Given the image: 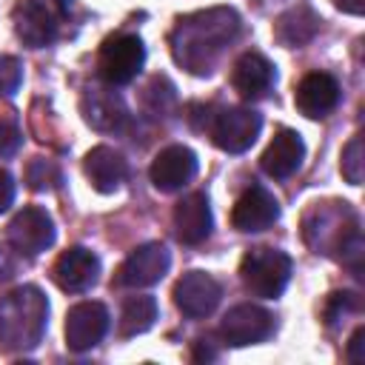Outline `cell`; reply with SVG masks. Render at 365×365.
Masks as SVG:
<instances>
[{"mask_svg": "<svg viewBox=\"0 0 365 365\" xmlns=\"http://www.w3.org/2000/svg\"><path fill=\"white\" fill-rule=\"evenodd\" d=\"M242 20L231 6H211L191 14L177 17L168 46L177 66H182L188 74L205 77L220 63L222 51L240 37Z\"/></svg>", "mask_w": 365, "mask_h": 365, "instance_id": "1", "label": "cell"}, {"mask_svg": "<svg viewBox=\"0 0 365 365\" xmlns=\"http://www.w3.org/2000/svg\"><path fill=\"white\" fill-rule=\"evenodd\" d=\"M302 240L314 254L334 257L356 277L362 271V228L345 200H319L302 214Z\"/></svg>", "mask_w": 365, "mask_h": 365, "instance_id": "2", "label": "cell"}, {"mask_svg": "<svg viewBox=\"0 0 365 365\" xmlns=\"http://www.w3.org/2000/svg\"><path fill=\"white\" fill-rule=\"evenodd\" d=\"M48 299L37 285H20L0 297V345L9 351H31L46 331Z\"/></svg>", "mask_w": 365, "mask_h": 365, "instance_id": "3", "label": "cell"}, {"mask_svg": "<svg viewBox=\"0 0 365 365\" xmlns=\"http://www.w3.org/2000/svg\"><path fill=\"white\" fill-rule=\"evenodd\" d=\"M200 111H202L205 120L197 128L205 131L220 151L242 154L259 137L262 117L254 108H245V106H220V108L208 106V108H202L200 106Z\"/></svg>", "mask_w": 365, "mask_h": 365, "instance_id": "4", "label": "cell"}, {"mask_svg": "<svg viewBox=\"0 0 365 365\" xmlns=\"http://www.w3.org/2000/svg\"><path fill=\"white\" fill-rule=\"evenodd\" d=\"M240 279L248 294L274 299L285 291V285L291 279V257L277 248H268V245L248 248L240 262Z\"/></svg>", "mask_w": 365, "mask_h": 365, "instance_id": "5", "label": "cell"}, {"mask_svg": "<svg viewBox=\"0 0 365 365\" xmlns=\"http://www.w3.org/2000/svg\"><path fill=\"white\" fill-rule=\"evenodd\" d=\"M68 9L71 0H20L11 11L17 40L29 48H43L54 43Z\"/></svg>", "mask_w": 365, "mask_h": 365, "instance_id": "6", "label": "cell"}, {"mask_svg": "<svg viewBox=\"0 0 365 365\" xmlns=\"http://www.w3.org/2000/svg\"><path fill=\"white\" fill-rule=\"evenodd\" d=\"M145 63V46L137 34H111L103 40L97 51V74L106 86H125L131 83Z\"/></svg>", "mask_w": 365, "mask_h": 365, "instance_id": "7", "label": "cell"}, {"mask_svg": "<svg viewBox=\"0 0 365 365\" xmlns=\"http://www.w3.org/2000/svg\"><path fill=\"white\" fill-rule=\"evenodd\" d=\"M168 265H171V254L163 242H143L120 262L114 274V285L117 288H148L168 274Z\"/></svg>", "mask_w": 365, "mask_h": 365, "instance_id": "8", "label": "cell"}, {"mask_svg": "<svg viewBox=\"0 0 365 365\" xmlns=\"http://www.w3.org/2000/svg\"><path fill=\"white\" fill-rule=\"evenodd\" d=\"M271 334H274V314L254 302L234 305L220 322V336L225 339V345L234 348L265 342Z\"/></svg>", "mask_w": 365, "mask_h": 365, "instance_id": "9", "label": "cell"}, {"mask_svg": "<svg viewBox=\"0 0 365 365\" xmlns=\"http://www.w3.org/2000/svg\"><path fill=\"white\" fill-rule=\"evenodd\" d=\"M6 234H9L11 248L26 257H37L54 245V222H51L48 211L40 205H26L23 211H17L11 217Z\"/></svg>", "mask_w": 365, "mask_h": 365, "instance_id": "10", "label": "cell"}, {"mask_svg": "<svg viewBox=\"0 0 365 365\" xmlns=\"http://www.w3.org/2000/svg\"><path fill=\"white\" fill-rule=\"evenodd\" d=\"M108 331V308L103 302L86 299L68 308L66 314V345L74 354L91 351L94 345L103 342Z\"/></svg>", "mask_w": 365, "mask_h": 365, "instance_id": "11", "label": "cell"}, {"mask_svg": "<svg viewBox=\"0 0 365 365\" xmlns=\"http://www.w3.org/2000/svg\"><path fill=\"white\" fill-rule=\"evenodd\" d=\"M80 114L86 125H91L100 134H120L128 125V108L120 94L111 88H86L80 97Z\"/></svg>", "mask_w": 365, "mask_h": 365, "instance_id": "12", "label": "cell"}, {"mask_svg": "<svg viewBox=\"0 0 365 365\" xmlns=\"http://www.w3.org/2000/svg\"><path fill=\"white\" fill-rule=\"evenodd\" d=\"M197 174V154L188 145H165L163 151H157V157L151 160L148 177L151 185L163 194L180 191L182 185H188Z\"/></svg>", "mask_w": 365, "mask_h": 365, "instance_id": "13", "label": "cell"}, {"mask_svg": "<svg viewBox=\"0 0 365 365\" xmlns=\"http://www.w3.org/2000/svg\"><path fill=\"white\" fill-rule=\"evenodd\" d=\"M97 277H100V259H97L94 251H88L83 245L66 248L54 259V265H51V279L66 294H83V291H88L97 282Z\"/></svg>", "mask_w": 365, "mask_h": 365, "instance_id": "14", "label": "cell"}, {"mask_svg": "<svg viewBox=\"0 0 365 365\" xmlns=\"http://www.w3.org/2000/svg\"><path fill=\"white\" fill-rule=\"evenodd\" d=\"M220 297H222L220 282L205 271H188L174 285V305L191 319H202L214 314V308L220 305Z\"/></svg>", "mask_w": 365, "mask_h": 365, "instance_id": "15", "label": "cell"}, {"mask_svg": "<svg viewBox=\"0 0 365 365\" xmlns=\"http://www.w3.org/2000/svg\"><path fill=\"white\" fill-rule=\"evenodd\" d=\"M279 217V202L277 197L262 188V185H248L234 208H231V225L242 234H254V231H265L268 225H274Z\"/></svg>", "mask_w": 365, "mask_h": 365, "instance_id": "16", "label": "cell"}, {"mask_svg": "<svg viewBox=\"0 0 365 365\" xmlns=\"http://www.w3.org/2000/svg\"><path fill=\"white\" fill-rule=\"evenodd\" d=\"M339 97H342L339 83H336V77L328 74V71H308V74L297 83V88H294V103H297V108H299L305 117H311V120L328 117V114L339 106Z\"/></svg>", "mask_w": 365, "mask_h": 365, "instance_id": "17", "label": "cell"}, {"mask_svg": "<svg viewBox=\"0 0 365 365\" xmlns=\"http://www.w3.org/2000/svg\"><path fill=\"white\" fill-rule=\"evenodd\" d=\"M171 220H174V234L182 245H200L211 237V228H214V217H211V205H208V197L202 191H191L185 194L174 211H171Z\"/></svg>", "mask_w": 365, "mask_h": 365, "instance_id": "18", "label": "cell"}, {"mask_svg": "<svg viewBox=\"0 0 365 365\" xmlns=\"http://www.w3.org/2000/svg\"><path fill=\"white\" fill-rule=\"evenodd\" d=\"M277 80L274 63L259 51H245L231 68V86L242 100H262Z\"/></svg>", "mask_w": 365, "mask_h": 365, "instance_id": "19", "label": "cell"}, {"mask_svg": "<svg viewBox=\"0 0 365 365\" xmlns=\"http://www.w3.org/2000/svg\"><path fill=\"white\" fill-rule=\"evenodd\" d=\"M305 160V143L294 128H279L274 134V140L268 143V148L259 157V168L274 177V180H285L291 177Z\"/></svg>", "mask_w": 365, "mask_h": 365, "instance_id": "20", "label": "cell"}, {"mask_svg": "<svg viewBox=\"0 0 365 365\" xmlns=\"http://www.w3.org/2000/svg\"><path fill=\"white\" fill-rule=\"evenodd\" d=\"M83 171H86V177H88V182H91L94 191L114 194L123 185L125 174H128V163L111 145H94L86 154V160H83Z\"/></svg>", "mask_w": 365, "mask_h": 365, "instance_id": "21", "label": "cell"}, {"mask_svg": "<svg viewBox=\"0 0 365 365\" xmlns=\"http://www.w3.org/2000/svg\"><path fill=\"white\" fill-rule=\"evenodd\" d=\"M319 23L322 20L311 6H294V9H288L285 14L277 17L274 37L288 48H299V46H305V43H311L317 37Z\"/></svg>", "mask_w": 365, "mask_h": 365, "instance_id": "22", "label": "cell"}, {"mask_svg": "<svg viewBox=\"0 0 365 365\" xmlns=\"http://www.w3.org/2000/svg\"><path fill=\"white\" fill-rule=\"evenodd\" d=\"M157 319V299L148 297V294H137V297H128L123 302V311H120V336H137V334H145Z\"/></svg>", "mask_w": 365, "mask_h": 365, "instance_id": "23", "label": "cell"}, {"mask_svg": "<svg viewBox=\"0 0 365 365\" xmlns=\"http://www.w3.org/2000/svg\"><path fill=\"white\" fill-rule=\"evenodd\" d=\"M174 86L163 77V74H154L148 80V86L143 88V106L151 117H165L171 108H174Z\"/></svg>", "mask_w": 365, "mask_h": 365, "instance_id": "24", "label": "cell"}, {"mask_svg": "<svg viewBox=\"0 0 365 365\" xmlns=\"http://www.w3.org/2000/svg\"><path fill=\"white\" fill-rule=\"evenodd\" d=\"M60 182H63V174H60V165L54 160H46V157L29 160L26 185L31 191H54V188H60Z\"/></svg>", "mask_w": 365, "mask_h": 365, "instance_id": "25", "label": "cell"}, {"mask_svg": "<svg viewBox=\"0 0 365 365\" xmlns=\"http://www.w3.org/2000/svg\"><path fill=\"white\" fill-rule=\"evenodd\" d=\"M359 311H362V299L354 291H334L325 297L322 319H325V325H336V322H345L351 314H359Z\"/></svg>", "mask_w": 365, "mask_h": 365, "instance_id": "26", "label": "cell"}, {"mask_svg": "<svg viewBox=\"0 0 365 365\" xmlns=\"http://www.w3.org/2000/svg\"><path fill=\"white\" fill-rule=\"evenodd\" d=\"M365 174V157H362V137L356 134L345 148H342V177L351 185H359Z\"/></svg>", "mask_w": 365, "mask_h": 365, "instance_id": "27", "label": "cell"}, {"mask_svg": "<svg viewBox=\"0 0 365 365\" xmlns=\"http://www.w3.org/2000/svg\"><path fill=\"white\" fill-rule=\"evenodd\" d=\"M23 83V66L11 54H0V97H11Z\"/></svg>", "mask_w": 365, "mask_h": 365, "instance_id": "28", "label": "cell"}, {"mask_svg": "<svg viewBox=\"0 0 365 365\" xmlns=\"http://www.w3.org/2000/svg\"><path fill=\"white\" fill-rule=\"evenodd\" d=\"M20 143H23V134L14 120V111H6L0 117V157H14Z\"/></svg>", "mask_w": 365, "mask_h": 365, "instance_id": "29", "label": "cell"}, {"mask_svg": "<svg viewBox=\"0 0 365 365\" xmlns=\"http://www.w3.org/2000/svg\"><path fill=\"white\" fill-rule=\"evenodd\" d=\"M345 356H348V362H354V365H362V362H365V328H362V325L351 334L348 348H345Z\"/></svg>", "mask_w": 365, "mask_h": 365, "instance_id": "30", "label": "cell"}, {"mask_svg": "<svg viewBox=\"0 0 365 365\" xmlns=\"http://www.w3.org/2000/svg\"><path fill=\"white\" fill-rule=\"evenodd\" d=\"M14 274H17V257L6 245H0V285L9 282Z\"/></svg>", "mask_w": 365, "mask_h": 365, "instance_id": "31", "label": "cell"}, {"mask_svg": "<svg viewBox=\"0 0 365 365\" xmlns=\"http://www.w3.org/2000/svg\"><path fill=\"white\" fill-rule=\"evenodd\" d=\"M11 202H14V177H11L6 168H0V214H3Z\"/></svg>", "mask_w": 365, "mask_h": 365, "instance_id": "32", "label": "cell"}, {"mask_svg": "<svg viewBox=\"0 0 365 365\" xmlns=\"http://www.w3.org/2000/svg\"><path fill=\"white\" fill-rule=\"evenodd\" d=\"M191 359H197V362H202V359H217V351L211 348V339H194V345H191Z\"/></svg>", "mask_w": 365, "mask_h": 365, "instance_id": "33", "label": "cell"}, {"mask_svg": "<svg viewBox=\"0 0 365 365\" xmlns=\"http://www.w3.org/2000/svg\"><path fill=\"white\" fill-rule=\"evenodd\" d=\"M336 9H342L345 14H362L365 9V0H334Z\"/></svg>", "mask_w": 365, "mask_h": 365, "instance_id": "34", "label": "cell"}]
</instances>
